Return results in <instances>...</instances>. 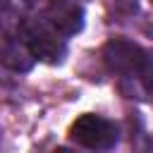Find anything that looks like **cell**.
I'll return each instance as SVG.
<instances>
[{
	"label": "cell",
	"instance_id": "obj_6",
	"mask_svg": "<svg viewBox=\"0 0 153 153\" xmlns=\"http://www.w3.org/2000/svg\"><path fill=\"white\" fill-rule=\"evenodd\" d=\"M55 153H72V151H67V148H60V151H55Z\"/></svg>",
	"mask_w": 153,
	"mask_h": 153
},
{
	"label": "cell",
	"instance_id": "obj_4",
	"mask_svg": "<svg viewBox=\"0 0 153 153\" xmlns=\"http://www.w3.org/2000/svg\"><path fill=\"white\" fill-rule=\"evenodd\" d=\"M45 22L65 36H74L84 26V12L74 0H48L45 5Z\"/></svg>",
	"mask_w": 153,
	"mask_h": 153
},
{
	"label": "cell",
	"instance_id": "obj_2",
	"mask_svg": "<svg viewBox=\"0 0 153 153\" xmlns=\"http://www.w3.org/2000/svg\"><path fill=\"white\" fill-rule=\"evenodd\" d=\"M22 31H24V43L36 60L60 62L65 57V43L48 22H36V19L24 22Z\"/></svg>",
	"mask_w": 153,
	"mask_h": 153
},
{
	"label": "cell",
	"instance_id": "obj_1",
	"mask_svg": "<svg viewBox=\"0 0 153 153\" xmlns=\"http://www.w3.org/2000/svg\"><path fill=\"white\" fill-rule=\"evenodd\" d=\"M117 127L115 122L100 115H81L69 127V139L91 151H108L117 143Z\"/></svg>",
	"mask_w": 153,
	"mask_h": 153
},
{
	"label": "cell",
	"instance_id": "obj_3",
	"mask_svg": "<svg viewBox=\"0 0 153 153\" xmlns=\"http://www.w3.org/2000/svg\"><path fill=\"white\" fill-rule=\"evenodd\" d=\"M103 60L117 74H136V72L146 69L148 55L139 45H134L129 41H122V38H115L103 48Z\"/></svg>",
	"mask_w": 153,
	"mask_h": 153
},
{
	"label": "cell",
	"instance_id": "obj_5",
	"mask_svg": "<svg viewBox=\"0 0 153 153\" xmlns=\"http://www.w3.org/2000/svg\"><path fill=\"white\" fill-rule=\"evenodd\" d=\"M31 57L33 55L29 53V48H19V43H10L2 50V62L10 65L12 69H29L31 67Z\"/></svg>",
	"mask_w": 153,
	"mask_h": 153
}]
</instances>
